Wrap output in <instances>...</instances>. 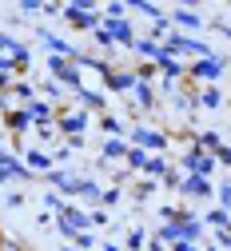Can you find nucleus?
Here are the masks:
<instances>
[{"instance_id":"nucleus-1","label":"nucleus","mask_w":231,"mask_h":251,"mask_svg":"<svg viewBox=\"0 0 231 251\" xmlns=\"http://www.w3.org/2000/svg\"><path fill=\"white\" fill-rule=\"evenodd\" d=\"M163 48H168L176 60H180V56H191V60H211V56H215V52H211L204 40H195V36H183V32H172Z\"/></svg>"},{"instance_id":"nucleus-2","label":"nucleus","mask_w":231,"mask_h":251,"mask_svg":"<svg viewBox=\"0 0 231 251\" xmlns=\"http://www.w3.org/2000/svg\"><path fill=\"white\" fill-rule=\"evenodd\" d=\"M56 227H60V235H64V239H76L80 231H88V227H92V215L68 203V207H64V211L56 215Z\"/></svg>"},{"instance_id":"nucleus-3","label":"nucleus","mask_w":231,"mask_h":251,"mask_svg":"<svg viewBox=\"0 0 231 251\" xmlns=\"http://www.w3.org/2000/svg\"><path fill=\"white\" fill-rule=\"evenodd\" d=\"M183 172H187V176H204V179H211V172H215V155L204 151V148H191V151L183 155Z\"/></svg>"},{"instance_id":"nucleus-4","label":"nucleus","mask_w":231,"mask_h":251,"mask_svg":"<svg viewBox=\"0 0 231 251\" xmlns=\"http://www.w3.org/2000/svg\"><path fill=\"white\" fill-rule=\"evenodd\" d=\"M223 68H227V60H223V56H211V60H191V64H187V76H191V80H219V76H223Z\"/></svg>"},{"instance_id":"nucleus-5","label":"nucleus","mask_w":231,"mask_h":251,"mask_svg":"<svg viewBox=\"0 0 231 251\" xmlns=\"http://www.w3.org/2000/svg\"><path fill=\"white\" fill-rule=\"evenodd\" d=\"M131 144H136V148H144V151H163V148H168V136H163V132H155V128H131Z\"/></svg>"},{"instance_id":"nucleus-6","label":"nucleus","mask_w":231,"mask_h":251,"mask_svg":"<svg viewBox=\"0 0 231 251\" xmlns=\"http://www.w3.org/2000/svg\"><path fill=\"white\" fill-rule=\"evenodd\" d=\"M44 179H48L52 187H60L64 196H80V183H84L80 176H72V172H64V168H52V172H48Z\"/></svg>"},{"instance_id":"nucleus-7","label":"nucleus","mask_w":231,"mask_h":251,"mask_svg":"<svg viewBox=\"0 0 231 251\" xmlns=\"http://www.w3.org/2000/svg\"><path fill=\"white\" fill-rule=\"evenodd\" d=\"M64 20H68V24L76 28V32H96V28L104 24V20L96 16V12H80V8H72V4L64 8Z\"/></svg>"},{"instance_id":"nucleus-8","label":"nucleus","mask_w":231,"mask_h":251,"mask_svg":"<svg viewBox=\"0 0 231 251\" xmlns=\"http://www.w3.org/2000/svg\"><path fill=\"white\" fill-rule=\"evenodd\" d=\"M180 192H183V196H191V200H207L215 187H211V179H204V176H183Z\"/></svg>"},{"instance_id":"nucleus-9","label":"nucleus","mask_w":231,"mask_h":251,"mask_svg":"<svg viewBox=\"0 0 231 251\" xmlns=\"http://www.w3.org/2000/svg\"><path fill=\"white\" fill-rule=\"evenodd\" d=\"M56 128L68 136V140H72V136H80V132L88 128V112H64V116L56 120Z\"/></svg>"},{"instance_id":"nucleus-10","label":"nucleus","mask_w":231,"mask_h":251,"mask_svg":"<svg viewBox=\"0 0 231 251\" xmlns=\"http://www.w3.org/2000/svg\"><path fill=\"white\" fill-rule=\"evenodd\" d=\"M52 164H56V160H52L48 151H40V148L24 151V168H28L32 176H48V172H52Z\"/></svg>"},{"instance_id":"nucleus-11","label":"nucleus","mask_w":231,"mask_h":251,"mask_svg":"<svg viewBox=\"0 0 231 251\" xmlns=\"http://www.w3.org/2000/svg\"><path fill=\"white\" fill-rule=\"evenodd\" d=\"M155 68L163 72V80H180V76L187 72V68L180 64V60H176V56H172L168 48H159V56H155Z\"/></svg>"},{"instance_id":"nucleus-12","label":"nucleus","mask_w":231,"mask_h":251,"mask_svg":"<svg viewBox=\"0 0 231 251\" xmlns=\"http://www.w3.org/2000/svg\"><path fill=\"white\" fill-rule=\"evenodd\" d=\"M168 20L180 24V28H187V32H200V28H204V16L191 12V8H176V12H168Z\"/></svg>"},{"instance_id":"nucleus-13","label":"nucleus","mask_w":231,"mask_h":251,"mask_svg":"<svg viewBox=\"0 0 231 251\" xmlns=\"http://www.w3.org/2000/svg\"><path fill=\"white\" fill-rule=\"evenodd\" d=\"M24 108H28V116H32V124H36V128H44V124L56 120L52 104H44V100H32V104H24Z\"/></svg>"},{"instance_id":"nucleus-14","label":"nucleus","mask_w":231,"mask_h":251,"mask_svg":"<svg viewBox=\"0 0 231 251\" xmlns=\"http://www.w3.org/2000/svg\"><path fill=\"white\" fill-rule=\"evenodd\" d=\"M4 124H8V132H28L32 128V116H28V108H12V112H4Z\"/></svg>"},{"instance_id":"nucleus-15","label":"nucleus","mask_w":231,"mask_h":251,"mask_svg":"<svg viewBox=\"0 0 231 251\" xmlns=\"http://www.w3.org/2000/svg\"><path fill=\"white\" fill-rule=\"evenodd\" d=\"M104 84H108V92H131L136 88V72H112Z\"/></svg>"},{"instance_id":"nucleus-16","label":"nucleus","mask_w":231,"mask_h":251,"mask_svg":"<svg viewBox=\"0 0 231 251\" xmlns=\"http://www.w3.org/2000/svg\"><path fill=\"white\" fill-rule=\"evenodd\" d=\"M131 96H136V108H155V92H152V84H144V80H136V88H131Z\"/></svg>"},{"instance_id":"nucleus-17","label":"nucleus","mask_w":231,"mask_h":251,"mask_svg":"<svg viewBox=\"0 0 231 251\" xmlns=\"http://www.w3.org/2000/svg\"><path fill=\"white\" fill-rule=\"evenodd\" d=\"M128 148H131V144H124V140H104V148H100V164H104V160H124Z\"/></svg>"},{"instance_id":"nucleus-18","label":"nucleus","mask_w":231,"mask_h":251,"mask_svg":"<svg viewBox=\"0 0 231 251\" xmlns=\"http://www.w3.org/2000/svg\"><path fill=\"white\" fill-rule=\"evenodd\" d=\"M180 239H183V224H163V227L155 231V243H168V247H172V243H180Z\"/></svg>"},{"instance_id":"nucleus-19","label":"nucleus","mask_w":231,"mask_h":251,"mask_svg":"<svg viewBox=\"0 0 231 251\" xmlns=\"http://www.w3.org/2000/svg\"><path fill=\"white\" fill-rule=\"evenodd\" d=\"M76 96H80V104H84V108H96V112H104V92H92V88H80Z\"/></svg>"},{"instance_id":"nucleus-20","label":"nucleus","mask_w":231,"mask_h":251,"mask_svg":"<svg viewBox=\"0 0 231 251\" xmlns=\"http://www.w3.org/2000/svg\"><path fill=\"white\" fill-rule=\"evenodd\" d=\"M144 172H148V176H159V179H163V176H168L172 168H168V160H163V155H148V164H144Z\"/></svg>"},{"instance_id":"nucleus-21","label":"nucleus","mask_w":231,"mask_h":251,"mask_svg":"<svg viewBox=\"0 0 231 251\" xmlns=\"http://www.w3.org/2000/svg\"><path fill=\"white\" fill-rule=\"evenodd\" d=\"M204 224H211V227H219V231H227L231 227V211H223V207H215V211H207V219Z\"/></svg>"},{"instance_id":"nucleus-22","label":"nucleus","mask_w":231,"mask_h":251,"mask_svg":"<svg viewBox=\"0 0 231 251\" xmlns=\"http://www.w3.org/2000/svg\"><path fill=\"white\" fill-rule=\"evenodd\" d=\"M159 48H163V44H155L152 36H140V40H136V52H140V56H152V64H155V56H159Z\"/></svg>"},{"instance_id":"nucleus-23","label":"nucleus","mask_w":231,"mask_h":251,"mask_svg":"<svg viewBox=\"0 0 231 251\" xmlns=\"http://www.w3.org/2000/svg\"><path fill=\"white\" fill-rule=\"evenodd\" d=\"M200 104H204V108H223V92H219V88H204V92H200Z\"/></svg>"},{"instance_id":"nucleus-24","label":"nucleus","mask_w":231,"mask_h":251,"mask_svg":"<svg viewBox=\"0 0 231 251\" xmlns=\"http://www.w3.org/2000/svg\"><path fill=\"white\" fill-rule=\"evenodd\" d=\"M100 128H104V136H108V140H120V132H124V124H120L116 116H100Z\"/></svg>"},{"instance_id":"nucleus-25","label":"nucleus","mask_w":231,"mask_h":251,"mask_svg":"<svg viewBox=\"0 0 231 251\" xmlns=\"http://www.w3.org/2000/svg\"><path fill=\"white\" fill-rule=\"evenodd\" d=\"M80 196L96 203V200H104V187H100V183H96V179H84V183H80Z\"/></svg>"},{"instance_id":"nucleus-26","label":"nucleus","mask_w":231,"mask_h":251,"mask_svg":"<svg viewBox=\"0 0 231 251\" xmlns=\"http://www.w3.org/2000/svg\"><path fill=\"white\" fill-rule=\"evenodd\" d=\"M200 231H204V219H195V215H191V219H183V239H187V243L200 239Z\"/></svg>"},{"instance_id":"nucleus-27","label":"nucleus","mask_w":231,"mask_h":251,"mask_svg":"<svg viewBox=\"0 0 231 251\" xmlns=\"http://www.w3.org/2000/svg\"><path fill=\"white\" fill-rule=\"evenodd\" d=\"M131 8H136V12H144V16H152L155 24L163 20V8H155V4H148V0H131Z\"/></svg>"},{"instance_id":"nucleus-28","label":"nucleus","mask_w":231,"mask_h":251,"mask_svg":"<svg viewBox=\"0 0 231 251\" xmlns=\"http://www.w3.org/2000/svg\"><path fill=\"white\" fill-rule=\"evenodd\" d=\"M124 160H128V168H144V164H148V151H144V148H136V144H131V148H128V155H124Z\"/></svg>"},{"instance_id":"nucleus-29","label":"nucleus","mask_w":231,"mask_h":251,"mask_svg":"<svg viewBox=\"0 0 231 251\" xmlns=\"http://www.w3.org/2000/svg\"><path fill=\"white\" fill-rule=\"evenodd\" d=\"M195 148H204V151H211V155H215V151H219V136H215V132H200Z\"/></svg>"},{"instance_id":"nucleus-30","label":"nucleus","mask_w":231,"mask_h":251,"mask_svg":"<svg viewBox=\"0 0 231 251\" xmlns=\"http://www.w3.org/2000/svg\"><path fill=\"white\" fill-rule=\"evenodd\" d=\"M144 243H148V235H144L140 227H131V231H128V239H124V247H128V251H140Z\"/></svg>"},{"instance_id":"nucleus-31","label":"nucleus","mask_w":231,"mask_h":251,"mask_svg":"<svg viewBox=\"0 0 231 251\" xmlns=\"http://www.w3.org/2000/svg\"><path fill=\"white\" fill-rule=\"evenodd\" d=\"M12 96L24 100V104H32V100H36V92H32V84H12Z\"/></svg>"},{"instance_id":"nucleus-32","label":"nucleus","mask_w":231,"mask_h":251,"mask_svg":"<svg viewBox=\"0 0 231 251\" xmlns=\"http://www.w3.org/2000/svg\"><path fill=\"white\" fill-rule=\"evenodd\" d=\"M92 36H96V44H100V48H112V44H116V36L108 32V28H104V24H100V28H96V32H92Z\"/></svg>"},{"instance_id":"nucleus-33","label":"nucleus","mask_w":231,"mask_h":251,"mask_svg":"<svg viewBox=\"0 0 231 251\" xmlns=\"http://www.w3.org/2000/svg\"><path fill=\"white\" fill-rule=\"evenodd\" d=\"M72 247H76V251H88V247H96V239H92V231H80V235L72 239Z\"/></svg>"},{"instance_id":"nucleus-34","label":"nucleus","mask_w":231,"mask_h":251,"mask_svg":"<svg viewBox=\"0 0 231 251\" xmlns=\"http://www.w3.org/2000/svg\"><path fill=\"white\" fill-rule=\"evenodd\" d=\"M215 192H219V207H223V211H231V183L215 187Z\"/></svg>"},{"instance_id":"nucleus-35","label":"nucleus","mask_w":231,"mask_h":251,"mask_svg":"<svg viewBox=\"0 0 231 251\" xmlns=\"http://www.w3.org/2000/svg\"><path fill=\"white\" fill-rule=\"evenodd\" d=\"M215 164L231 168V148H227V144H219V151H215Z\"/></svg>"},{"instance_id":"nucleus-36","label":"nucleus","mask_w":231,"mask_h":251,"mask_svg":"<svg viewBox=\"0 0 231 251\" xmlns=\"http://www.w3.org/2000/svg\"><path fill=\"white\" fill-rule=\"evenodd\" d=\"M44 203H48V207H52V211H64V207H68V203H64V200H60V196H56V192H48V196H44Z\"/></svg>"},{"instance_id":"nucleus-37","label":"nucleus","mask_w":231,"mask_h":251,"mask_svg":"<svg viewBox=\"0 0 231 251\" xmlns=\"http://www.w3.org/2000/svg\"><path fill=\"white\" fill-rule=\"evenodd\" d=\"M12 72H16V64H12L8 56H0V76H8V80H12Z\"/></svg>"},{"instance_id":"nucleus-38","label":"nucleus","mask_w":231,"mask_h":251,"mask_svg":"<svg viewBox=\"0 0 231 251\" xmlns=\"http://www.w3.org/2000/svg\"><path fill=\"white\" fill-rule=\"evenodd\" d=\"M16 44H20V40H12V36L0 32V52H8V56H12V48H16Z\"/></svg>"},{"instance_id":"nucleus-39","label":"nucleus","mask_w":231,"mask_h":251,"mask_svg":"<svg viewBox=\"0 0 231 251\" xmlns=\"http://www.w3.org/2000/svg\"><path fill=\"white\" fill-rule=\"evenodd\" d=\"M163 183H168V187H180V183H183V176H180V172H168V176H163Z\"/></svg>"},{"instance_id":"nucleus-40","label":"nucleus","mask_w":231,"mask_h":251,"mask_svg":"<svg viewBox=\"0 0 231 251\" xmlns=\"http://www.w3.org/2000/svg\"><path fill=\"white\" fill-rule=\"evenodd\" d=\"M168 251H200V247H195V243H187V239H180V243H172Z\"/></svg>"},{"instance_id":"nucleus-41","label":"nucleus","mask_w":231,"mask_h":251,"mask_svg":"<svg viewBox=\"0 0 231 251\" xmlns=\"http://www.w3.org/2000/svg\"><path fill=\"white\" fill-rule=\"evenodd\" d=\"M108 224V211H92V227H104Z\"/></svg>"},{"instance_id":"nucleus-42","label":"nucleus","mask_w":231,"mask_h":251,"mask_svg":"<svg viewBox=\"0 0 231 251\" xmlns=\"http://www.w3.org/2000/svg\"><path fill=\"white\" fill-rule=\"evenodd\" d=\"M4 203H8V207H20V203H24V196H20V192H8V196H4Z\"/></svg>"},{"instance_id":"nucleus-43","label":"nucleus","mask_w":231,"mask_h":251,"mask_svg":"<svg viewBox=\"0 0 231 251\" xmlns=\"http://www.w3.org/2000/svg\"><path fill=\"white\" fill-rule=\"evenodd\" d=\"M4 92H12V80H8V76H0V96H4Z\"/></svg>"},{"instance_id":"nucleus-44","label":"nucleus","mask_w":231,"mask_h":251,"mask_svg":"<svg viewBox=\"0 0 231 251\" xmlns=\"http://www.w3.org/2000/svg\"><path fill=\"white\" fill-rule=\"evenodd\" d=\"M4 247H8V239H4V231H0V251H4Z\"/></svg>"},{"instance_id":"nucleus-45","label":"nucleus","mask_w":231,"mask_h":251,"mask_svg":"<svg viewBox=\"0 0 231 251\" xmlns=\"http://www.w3.org/2000/svg\"><path fill=\"white\" fill-rule=\"evenodd\" d=\"M0 108H4V112H8V96H0Z\"/></svg>"},{"instance_id":"nucleus-46","label":"nucleus","mask_w":231,"mask_h":251,"mask_svg":"<svg viewBox=\"0 0 231 251\" xmlns=\"http://www.w3.org/2000/svg\"><path fill=\"white\" fill-rule=\"evenodd\" d=\"M152 251H168V247H163V243H152Z\"/></svg>"},{"instance_id":"nucleus-47","label":"nucleus","mask_w":231,"mask_h":251,"mask_svg":"<svg viewBox=\"0 0 231 251\" xmlns=\"http://www.w3.org/2000/svg\"><path fill=\"white\" fill-rule=\"evenodd\" d=\"M104 251H120V247H116V243H104Z\"/></svg>"},{"instance_id":"nucleus-48","label":"nucleus","mask_w":231,"mask_h":251,"mask_svg":"<svg viewBox=\"0 0 231 251\" xmlns=\"http://www.w3.org/2000/svg\"><path fill=\"white\" fill-rule=\"evenodd\" d=\"M4 251H20V247H16V243H8V247H4Z\"/></svg>"},{"instance_id":"nucleus-49","label":"nucleus","mask_w":231,"mask_h":251,"mask_svg":"<svg viewBox=\"0 0 231 251\" xmlns=\"http://www.w3.org/2000/svg\"><path fill=\"white\" fill-rule=\"evenodd\" d=\"M204 251H223V247H204Z\"/></svg>"},{"instance_id":"nucleus-50","label":"nucleus","mask_w":231,"mask_h":251,"mask_svg":"<svg viewBox=\"0 0 231 251\" xmlns=\"http://www.w3.org/2000/svg\"><path fill=\"white\" fill-rule=\"evenodd\" d=\"M64 251H76V247H72V243H68V247H64Z\"/></svg>"}]
</instances>
